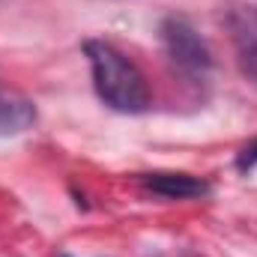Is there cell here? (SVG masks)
I'll use <instances>...</instances> for the list:
<instances>
[{
    "mask_svg": "<svg viewBox=\"0 0 257 257\" xmlns=\"http://www.w3.org/2000/svg\"><path fill=\"white\" fill-rule=\"evenodd\" d=\"M63 257H69V254H63Z\"/></svg>",
    "mask_w": 257,
    "mask_h": 257,
    "instance_id": "cell-7",
    "label": "cell"
},
{
    "mask_svg": "<svg viewBox=\"0 0 257 257\" xmlns=\"http://www.w3.org/2000/svg\"><path fill=\"white\" fill-rule=\"evenodd\" d=\"M36 120H39L36 102L6 84H0V138L21 135L36 126Z\"/></svg>",
    "mask_w": 257,
    "mask_h": 257,
    "instance_id": "cell-4",
    "label": "cell"
},
{
    "mask_svg": "<svg viewBox=\"0 0 257 257\" xmlns=\"http://www.w3.org/2000/svg\"><path fill=\"white\" fill-rule=\"evenodd\" d=\"M224 24H227L239 69L257 81V6H251V3L230 6L224 15Z\"/></svg>",
    "mask_w": 257,
    "mask_h": 257,
    "instance_id": "cell-3",
    "label": "cell"
},
{
    "mask_svg": "<svg viewBox=\"0 0 257 257\" xmlns=\"http://www.w3.org/2000/svg\"><path fill=\"white\" fill-rule=\"evenodd\" d=\"M254 168H257V138L251 144H245V147L239 150V156H236V171L248 174V171H254Z\"/></svg>",
    "mask_w": 257,
    "mask_h": 257,
    "instance_id": "cell-6",
    "label": "cell"
},
{
    "mask_svg": "<svg viewBox=\"0 0 257 257\" xmlns=\"http://www.w3.org/2000/svg\"><path fill=\"white\" fill-rule=\"evenodd\" d=\"M84 54L90 60L93 72V87L96 96L117 114H144L150 111L153 93L144 78V72L128 60L126 54L105 42V39H87Z\"/></svg>",
    "mask_w": 257,
    "mask_h": 257,
    "instance_id": "cell-1",
    "label": "cell"
},
{
    "mask_svg": "<svg viewBox=\"0 0 257 257\" xmlns=\"http://www.w3.org/2000/svg\"><path fill=\"white\" fill-rule=\"evenodd\" d=\"M141 186L168 200H192V197H206L212 192L206 180L192 177V174H144Z\"/></svg>",
    "mask_w": 257,
    "mask_h": 257,
    "instance_id": "cell-5",
    "label": "cell"
},
{
    "mask_svg": "<svg viewBox=\"0 0 257 257\" xmlns=\"http://www.w3.org/2000/svg\"><path fill=\"white\" fill-rule=\"evenodd\" d=\"M159 36H162V45H165V54L171 66L189 81V84H203L209 81V72H212V51L206 45V39L192 27L189 18L183 15H168L162 24H159Z\"/></svg>",
    "mask_w": 257,
    "mask_h": 257,
    "instance_id": "cell-2",
    "label": "cell"
}]
</instances>
